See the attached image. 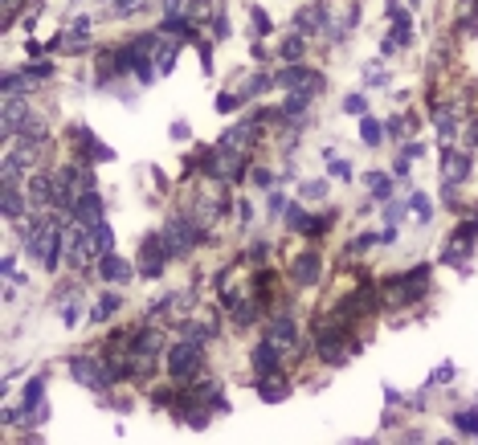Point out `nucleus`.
<instances>
[{
    "label": "nucleus",
    "instance_id": "11",
    "mask_svg": "<svg viewBox=\"0 0 478 445\" xmlns=\"http://www.w3.org/2000/svg\"><path fill=\"white\" fill-rule=\"evenodd\" d=\"M282 359H286V352L274 343V339H266L261 335L258 343L250 348V368H254V376H270V372H286L282 368Z\"/></svg>",
    "mask_w": 478,
    "mask_h": 445
},
{
    "label": "nucleus",
    "instance_id": "50",
    "mask_svg": "<svg viewBox=\"0 0 478 445\" xmlns=\"http://www.w3.org/2000/svg\"><path fill=\"white\" fill-rule=\"evenodd\" d=\"M160 8H164V17H172V12L184 8V0H160Z\"/></svg>",
    "mask_w": 478,
    "mask_h": 445
},
{
    "label": "nucleus",
    "instance_id": "13",
    "mask_svg": "<svg viewBox=\"0 0 478 445\" xmlns=\"http://www.w3.org/2000/svg\"><path fill=\"white\" fill-rule=\"evenodd\" d=\"M434 111V127H437V135H441V143H454L458 135H462V119H458V106L445 98V102H434L430 106Z\"/></svg>",
    "mask_w": 478,
    "mask_h": 445
},
{
    "label": "nucleus",
    "instance_id": "47",
    "mask_svg": "<svg viewBox=\"0 0 478 445\" xmlns=\"http://www.w3.org/2000/svg\"><path fill=\"white\" fill-rule=\"evenodd\" d=\"M376 237H380V245H396V241H401V229H396V225H385Z\"/></svg>",
    "mask_w": 478,
    "mask_h": 445
},
{
    "label": "nucleus",
    "instance_id": "18",
    "mask_svg": "<svg viewBox=\"0 0 478 445\" xmlns=\"http://www.w3.org/2000/svg\"><path fill=\"white\" fill-rule=\"evenodd\" d=\"M364 188H368V192H372V196H368V200H372V205H389L392 200V192H396V176H389V172H380V168H372V172H364Z\"/></svg>",
    "mask_w": 478,
    "mask_h": 445
},
{
    "label": "nucleus",
    "instance_id": "14",
    "mask_svg": "<svg viewBox=\"0 0 478 445\" xmlns=\"http://www.w3.org/2000/svg\"><path fill=\"white\" fill-rule=\"evenodd\" d=\"M254 392H258L266 404H278L291 397V380L286 372H270V376H254Z\"/></svg>",
    "mask_w": 478,
    "mask_h": 445
},
{
    "label": "nucleus",
    "instance_id": "48",
    "mask_svg": "<svg viewBox=\"0 0 478 445\" xmlns=\"http://www.w3.org/2000/svg\"><path fill=\"white\" fill-rule=\"evenodd\" d=\"M266 254H270V245H266V241H254V245H250V254H246V258H250V262H266Z\"/></svg>",
    "mask_w": 478,
    "mask_h": 445
},
{
    "label": "nucleus",
    "instance_id": "23",
    "mask_svg": "<svg viewBox=\"0 0 478 445\" xmlns=\"http://www.w3.org/2000/svg\"><path fill=\"white\" fill-rule=\"evenodd\" d=\"M327 192H331V180H327V176L303 180V184H299V200H306V205H319V200H327Z\"/></svg>",
    "mask_w": 478,
    "mask_h": 445
},
{
    "label": "nucleus",
    "instance_id": "40",
    "mask_svg": "<svg viewBox=\"0 0 478 445\" xmlns=\"http://www.w3.org/2000/svg\"><path fill=\"white\" fill-rule=\"evenodd\" d=\"M372 245H380V237H376V233H360V237L348 245V254H368Z\"/></svg>",
    "mask_w": 478,
    "mask_h": 445
},
{
    "label": "nucleus",
    "instance_id": "52",
    "mask_svg": "<svg viewBox=\"0 0 478 445\" xmlns=\"http://www.w3.org/2000/svg\"><path fill=\"white\" fill-rule=\"evenodd\" d=\"M237 217H241V225H250V217H254V209H250V200H241V205H237Z\"/></svg>",
    "mask_w": 478,
    "mask_h": 445
},
{
    "label": "nucleus",
    "instance_id": "53",
    "mask_svg": "<svg viewBox=\"0 0 478 445\" xmlns=\"http://www.w3.org/2000/svg\"><path fill=\"white\" fill-rule=\"evenodd\" d=\"M478 147V123H470V131H466V151H475Z\"/></svg>",
    "mask_w": 478,
    "mask_h": 445
},
{
    "label": "nucleus",
    "instance_id": "54",
    "mask_svg": "<svg viewBox=\"0 0 478 445\" xmlns=\"http://www.w3.org/2000/svg\"><path fill=\"white\" fill-rule=\"evenodd\" d=\"M396 421H401V417H396V413H389V408H385V417H380V429H392Z\"/></svg>",
    "mask_w": 478,
    "mask_h": 445
},
{
    "label": "nucleus",
    "instance_id": "27",
    "mask_svg": "<svg viewBox=\"0 0 478 445\" xmlns=\"http://www.w3.org/2000/svg\"><path fill=\"white\" fill-rule=\"evenodd\" d=\"M270 86H278V82H274V74H250V78L241 82V90H237V94H241L246 102H254V98H258V94H266Z\"/></svg>",
    "mask_w": 478,
    "mask_h": 445
},
{
    "label": "nucleus",
    "instance_id": "33",
    "mask_svg": "<svg viewBox=\"0 0 478 445\" xmlns=\"http://www.w3.org/2000/svg\"><path fill=\"white\" fill-rule=\"evenodd\" d=\"M450 380H458V368L454 363H441L430 372V380H425V388H437V384H450Z\"/></svg>",
    "mask_w": 478,
    "mask_h": 445
},
{
    "label": "nucleus",
    "instance_id": "12",
    "mask_svg": "<svg viewBox=\"0 0 478 445\" xmlns=\"http://www.w3.org/2000/svg\"><path fill=\"white\" fill-rule=\"evenodd\" d=\"M94 274H98L102 282H111V286H127L131 278H135L131 262L127 258H119V254H102V258L94 262Z\"/></svg>",
    "mask_w": 478,
    "mask_h": 445
},
{
    "label": "nucleus",
    "instance_id": "17",
    "mask_svg": "<svg viewBox=\"0 0 478 445\" xmlns=\"http://www.w3.org/2000/svg\"><path fill=\"white\" fill-rule=\"evenodd\" d=\"M74 221H82V225H94V221H102L107 217V200L98 196V188H86L82 196H78V205H74V213H70Z\"/></svg>",
    "mask_w": 478,
    "mask_h": 445
},
{
    "label": "nucleus",
    "instance_id": "37",
    "mask_svg": "<svg viewBox=\"0 0 478 445\" xmlns=\"http://www.w3.org/2000/svg\"><path fill=\"white\" fill-rule=\"evenodd\" d=\"M344 115H360L364 119L368 115V94H348L344 98Z\"/></svg>",
    "mask_w": 478,
    "mask_h": 445
},
{
    "label": "nucleus",
    "instance_id": "15",
    "mask_svg": "<svg viewBox=\"0 0 478 445\" xmlns=\"http://www.w3.org/2000/svg\"><path fill=\"white\" fill-rule=\"evenodd\" d=\"M441 176L466 184V180H470V151H458L454 143H445V147H441Z\"/></svg>",
    "mask_w": 478,
    "mask_h": 445
},
{
    "label": "nucleus",
    "instance_id": "20",
    "mask_svg": "<svg viewBox=\"0 0 478 445\" xmlns=\"http://www.w3.org/2000/svg\"><path fill=\"white\" fill-rule=\"evenodd\" d=\"M90 249H94V262H98L102 254H115V229H111L107 217L90 225Z\"/></svg>",
    "mask_w": 478,
    "mask_h": 445
},
{
    "label": "nucleus",
    "instance_id": "16",
    "mask_svg": "<svg viewBox=\"0 0 478 445\" xmlns=\"http://www.w3.org/2000/svg\"><path fill=\"white\" fill-rule=\"evenodd\" d=\"M295 29L299 33H323V29H331V8L327 4H306L295 12Z\"/></svg>",
    "mask_w": 478,
    "mask_h": 445
},
{
    "label": "nucleus",
    "instance_id": "42",
    "mask_svg": "<svg viewBox=\"0 0 478 445\" xmlns=\"http://www.w3.org/2000/svg\"><path fill=\"white\" fill-rule=\"evenodd\" d=\"M196 53H201V70H205V74H213V45L209 41H201V37H196Z\"/></svg>",
    "mask_w": 478,
    "mask_h": 445
},
{
    "label": "nucleus",
    "instance_id": "10",
    "mask_svg": "<svg viewBox=\"0 0 478 445\" xmlns=\"http://www.w3.org/2000/svg\"><path fill=\"white\" fill-rule=\"evenodd\" d=\"M291 282L303 286V290L319 286V282H323V254H319V249H303V254L291 262Z\"/></svg>",
    "mask_w": 478,
    "mask_h": 445
},
{
    "label": "nucleus",
    "instance_id": "30",
    "mask_svg": "<svg viewBox=\"0 0 478 445\" xmlns=\"http://www.w3.org/2000/svg\"><path fill=\"white\" fill-rule=\"evenodd\" d=\"M409 213H413L421 225H430L434 221V205H430V196H425V192H413V196H409Z\"/></svg>",
    "mask_w": 478,
    "mask_h": 445
},
{
    "label": "nucleus",
    "instance_id": "38",
    "mask_svg": "<svg viewBox=\"0 0 478 445\" xmlns=\"http://www.w3.org/2000/svg\"><path fill=\"white\" fill-rule=\"evenodd\" d=\"M286 209H291V200H286L282 192H270V196H266V213H270V217H286Z\"/></svg>",
    "mask_w": 478,
    "mask_h": 445
},
{
    "label": "nucleus",
    "instance_id": "2",
    "mask_svg": "<svg viewBox=\"0 0 478 445\" xmlns=\"http://www.w3.org/2000/svg\"><path fill=\"white\" fill-rule=\"evenodd\" d=\"M160 237H164V249H168L172 262H184L201 241H213V237L205 233V225L192 221L188 213H172V217L164 221V229H160Z\"/></svg>",
    "mask_w": 478,
    "mask_h": 445
},
{
    "label": "nucleus",
    "instance_id": "41",
    "mask_svg": "<svg viewBox=\"0 0 478 445\" xmlns=\"http://www.w3.org/2000/svg\"><path fill=\"white\" fill-rule=\"evenodd\" d=\"M364 82H368V86H389V74L372 61V66H364Z\"/></svg>",
    "mask_w": 478,
    "mask_h": 445
},
{
    "label": "nucleus",
    "instance_id": "45",
    "mask_svg": "<svg viewBox=\"0 0 478 445\" xmlns=\"http://www.w3.org/2000/svg\"><path fill=\"white\" fill-rule=\"evenodd\" d=\"M401 155H405V160H421V155H425V143H421V139H405V143H401Z\"/></svg>",
    "mask_w": 478,
    "mask_h": 445
},
{
    "label": "nucleus",
    "instance_id": "4",
    "mask_svg": "<svg viewBox=\"0 0 478 445\" xmlns=\"http://www.w3.org/2000/svg\"><path fill=\"white\" fill-rule=\"evenodd\" d=\"M274 82H278L282 90H303V94H311V98H319V94L327 90L323 70H311L306 61H286V70L274 74Z\"/></svg>",
    "mask_w": 478,
    "mask_h": 445
},
{
    "label": "nucleus",
    "instance_id": "44",
    "mask_svg": "<svg viewBox=\"0 0 478 445\" xmlns=\"http://www.w3.org/2000/svg\"><path fill=\"white\" fill-rule=\"evenodd\" d=\"M250 180H254V188H274V184H278V176H274L270 168H254Z\"/></svg>",
    "mask_w": 478,
    "mask_h": 445
},
{
    "label": "nucleus",
    "instance_id": "43",
    "mask_svg": "<svg viewBox=\"0 0 478 445\" xmlns=\"http://www.w3.org/2000/svg\"><path fill=\"white\" fill-rule=\"evenodd\" d=\"M78 314H82V303H78V299H66V307H62V323H66V327H74V323H78Z\"/></svg>",
    "mask_w": 478,
    "mask_h": 445
},
{
    "label": "nucleus",
    "instance_id": "3",
    "mask_svg": "<svg viewBox=\"0 0 478 445\" xmlns=\"http://www.w3.org/2000/svg\"><path fill=\"white\" fill-rule=\"evenodd\" d=\"M164 359H168V376L176 384H196L205 376V348L192 339H176Z\"/></svg>",
    "mask_w": 478,
    "mask_h": 445
},
{
    "label": "nucleus",
    "instance_id": "7",
    "mask_svg": "<svg viewBox=\"0 0 478 445\" xmlns=\"http://www.w3.org/2000/svg\"><path fill=\"white\" fill-rule=\"evenodd\" d=\"M21 413H25V425H45V421H49V404H45V376H33V380L21 388Z\"/></svg>",
    "mask_w": 478,
    "mask_h": 445
},
{
    "label": "nucleus",
    "instance_id": "29",
    "mask_svg": "<svg viewBox=\"0 0 478 445\" xmlns=\"http://www.w3.org/2000/svg\"><path fill=\"white\" fill-rule=\"evenodd\" d=\"M450 241H458V245H470V249H475V245H478V213L470 217V221L454 225V229H450Z\"/></svg>",
    "mask_w": 478,
    "mask_h": 445
},
{
    "label": "nucleus",
    "instance_id": "1",
    "mask_svg": "<svg viewBox=\"0 0 478 445\" xmlns=\"http://www.w3.org/2000/svg\"><path fill=\"white\" fill-rule=\"evenodd\" d=\"M430 274H434L430 262L409 266V269H401V274H389V278L380 282L385 307H413V303H421V299H425V290H430Z\"/></svg>",
    "mask_w": 478,
    "mask_h": 445
},
{
    "label": "nucleus",
    "instance_id": "9",
    "mask_svg": "<svg viewBox=\"0 0 478 445\" xmlns=\"http://www.w3.org/2000/svg\"><path fill=\"white\" fill-rule=\"evenodd\" d=\"M168 348H172V343H168V331L147 323V327H139V331L131 335V348H127V352H131V356H151V359H160V356H168Z\"/></svg>",
    "mask_w": 478,
    "mask_h": 445
},
{
    "label": "nucleus",
    "instance_id": "21",
    "mask_svg": "<svg viewBox=\"0 0 478 445\" xmlns=\"http://www.w3.org/2000/svg\"><path fill=\"white\" fill-rule=\"evenodd\" d=\"M119 311H123V294H119V290H107V294H98V303L90 307V323H107V319H115Z\"/></svg>",
    "mask_w": 478,
    "mask_h": 445
},
{
    "label": "nucleus",
    "instance_id": "25",
    "mask_svg": "<svg viewBox=\"0 0 478 445\" xmlns=\"http://www.w3.org/2000/svg\"><path fill=\"white\" fill-rule=\"evenodd\" d=\"M282 225H286L291 233H299V237H303V233H306V225H311V209H306V200H303V205H299V200H291V209H286Z\"/></svg>",
    "mask_w": 478,
    "mask_h": 445
},
{
    "label": "nucleus",
    "instance_id": "31",
    "mask_svg": "<svg viewBox=\"0 0 478 445\" xmlns=\"http://www.w3.org/2000/svg\"><path fill=\"white\" fill-rule=\"evenodd\" d=\"M246 106V98L241 94H233V90H221L217 94V115H237Z\"/></svg>",
    "mask_w": 478,
    "mask_h": 445
},
{
    "label": "nucleus",
    "instance_id": "26",
    "mask_svg": "<svg viewBox=\"0 0 478 445\" xmlns=\"http://www.w3.org/2000/svg\"><path fill=\"white\" fill-rule=\"evenodd\" d=\"M303 53H306V33H291V37H282V45H278V57L282 61H303Z\"/></svg>",
    "mask_w": 478,
    "mask_h": 445
},
{
    "label": "nucleus",
    "instance_id": "22",
    "mask_svg": "<svg viewBox=\"0 0 478 445\" xmlns=\"http://www.w3.org/2000/svg\"><path fill=\"white\" fill-rule=\"evenodd\" d=\"M176 53H180V41H168V33H160V45H156V57H151L160 74H172Z\"/></svg>",
    "mask_w": 478,
    "mask_h": 445
},
{
    "label": "nucleus",
    "instance_id": "8",
    "mask_svg": "<svg viewBox=\"0 0 478 445\" xmlns=\"http://www.w3.org/2000/svg\"><path fill=\"white\" fill-rule=\"evenodd\" d=\"M266 339H274L282 352H299V343H303V335H299V323H295V314L291 311H278L270 323H266V331H261Z\"/></svg>",
    "mask_w": 478,
    "mask_h": 445
},
{
    "label": "nucleus",
    "instance_id": "36",
    "mask_svg": "<svg viewBox=\"0 0 478 445\" xmlns=\"http://www.w3.org/2000/svg\"><path fill=\"white\" fill-rule=\"evenodd\" d=\"M25 74H29V82H49L53 78V66L49 61H33V66H21Z\"/></svg>",
    "mask_w": 478,
    "mask_h": 445
},
{
    "label": "nucleus",
    "instance_id": "34",
    "mask_svg": "<svg viewBox=\"0 0 478 445\" xmlns=\"http://www.w3.org/2000/svg\"><path fill=\"white\" fill-rule=\"evenodd\" d=\"M209 29H213V41H229V37H233V29H229V17H225V12H213V17H209Z\"/></svg>",
    "mask_w": 478,
    "mask_h": 445
},
{
    "label": "nucleus",
    "instance_id": "19",
    "mask_svg": "<svg viewBox=\"0 0 478 445\" xmlns=\"http://www.w3.org/2000/svg\"><path fill=\"white\" fill-rule=\"evenodd\" d=\"M12 143H21V147H29V151H45V147L53 143V135H49V127H45L37 115H33V119L21 127V135H17Z\"/></svg>",
    "mask_w": 478,
    "mask_h": 445
},
{
    "label": "nucleus",
    "instance_id": "28",
    "mask_svg": "<svg viewBox=\"0 0 478 445\" xmlns=\"http://www.w3.org/2000/svg\"><path fill=\"white\" fill-rule=\"evenodd\" d=\"M360 143H364V147H380V143H385V123L372 119V115H364V119H360Z\"/></svg>",
    "mask_w": 478,
    "mask_h": 445
},
{
    "label": "nucleus",
    "instance_id": "5",
    "mask_svg": "<svg viewBox=\"0 0 478 445\" xmlns=\"http://www.w3.org/2000/svg\"><path fill=\"white\" fill-rule=\"evenodd\" d=\"M356 348H360V343L351 339V331H323V335H315V356H319V363H327V368H344Z\"/></svg>",
    "mask_w": 478,
    "mask_h": 445
},
{
    "label": "nucleus",
    "instance_id": "55",
    "mask_svg": "<svg viewBox=\"0 0 478 445\" xmlns=\"http://www.w3.org/2000/svg\"><path fill=\"white\" fill-rule=\"evenodd\" d=\"M250 53H254L258 61H266V57H270V53H266V45H261V41H254V45H250Z\"/></svg>",
    "mask_w": 478,
    "mask_h": 445
},
{
    "label": "nucleus",
    "instance_id": "6",
    "mask_svg": "<svg viewBox=\"0 0 478 445\" xmlns=\"http://www.w3.org/2000/svg\"><path fill=\"white\" fill-rule=\"evenodd\" d=\"M168 262H172V258H168V249H164V237H160V233H147V237L139 241V266H143L139 274L156 282Z\"/></svg>",
    "mask_w": 478,
    "mask_h": 445
},
{
    "label": "nucleus",
    "instance_id": "35",
    "mask_svg": "<svg viewBox=\"0 0 478 445\" xmlns=\"http://www.w3.org/2000/svg\"><path fill=\"white\" fill-rule=\"evenodd\" d=\"M0 274H4L8 282H17V286H25V274L17 269V254H4V262H0Z\"/></svg>",
    "mask_w": 478,
    "mask_h": 445
},
{
    "label": "nucleus",
    "instance_id": "24",
    "mask_svg": "<svg viewBox=\"0 0 478 445\" xmlns=\"http://www.w3.org/2000/svg\"><path fill=\"white\" fill-rule=\"evenodd\" d=\"M450 425H454L458 433H466V437H478V404H470V408H458V413H450Z\"/></svg>",
    "mask_w": 478,
    "mask_h": 445
},
{
    "label": "nucleus",
    "instance_id": "39",
    "mask_svg": "<svg viewBox=\"0 0 478 445\" xmlns=\"http://www.w3.org/2000/svg\"><path fill=\"white\" fill-rule=\"evenodd\" d=\"M250 21H254V29H258L261 37H266V33H274V21H270V12H266V8H258V4L250 8Z\"/></svg>",
    "mask_w": 478,
    "mask_h": 445
},
{
    "label": "nucleus",
    "instance_id": "46",
    "mask_svg": "<svg viewBox=\"0 0 478 445\" xmlns=\"http://www.w3.org/2000/svg\"><path fill=\"white\" fill-rule=\"evenodd\" d=\"M327 176H331V180H344V184H348V180H351V164H348V160H331Z\"/></svg>",
    "mask_w": 478,
    "mask_h": 445
},
{
    "label": "nucleus",
    "instance_id": "32",
    "mask_svg": "<svg viewBox=\"0 0 478 445\" xmlns=\"http://www.w3.org/2000/svg\"><path fill=\"white\" fill-rule=\"evenodd\" d=\"M405 131H409V119H405V115H389V119H385V135H389L392 143H405Z\"/></svg>",
    "mask_w": 478,
    "mask_h": 445
},
{
    "label": "nucleus",
    "instance_id": "49",
    "mask_svg": "<svg viewBox=\"0 0 478 445\" xmlns=\"http://www.w3.org/2000/svg\"><path fill=\"white\" fill-rule=\"evenodd\" d=\"M385 404H389V408H401V404H405V397H401L396 388H385Z\"/></svg>",
    "mask_w": 478,
    "mask_h": 445
},
{
    "label": "nucleus",
    "instance_id": "51",
    "mask_svg": "<svg viewBox=\"0 0 478 445\" xmlns=\"http://www.w3.org/2000/svg\"><path fill=\"white\" fill-rule=\"evenodd\" d=\"M172 139H188V123H184V119H176L172 123Z\"/></svg>",
    "mask_w": 478,
    "mask_h": 445
}]
</instances>
